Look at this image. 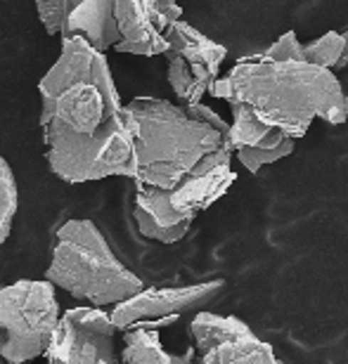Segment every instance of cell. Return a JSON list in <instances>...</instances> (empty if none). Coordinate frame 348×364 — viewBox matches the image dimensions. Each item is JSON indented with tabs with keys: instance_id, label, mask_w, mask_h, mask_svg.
<instances>
[{
	"instance_id": "cell-1",
	"label": "cell",
	"mask_w": 348,
	"mask_h": 364,
	"mask_svg": "<svg viewBox=\"0 0 348 364\" xmlns=\"http://www.w3.org/2000/svg\"><path fill=\"white\" fill-rule=\"evenodd\" d=\"M38 92L46 159L57 178L78 185L135 176L133 121L102 53L83 38L62 41Z\"/></svg>"
},
{
	"instance_id": "cell-2",
	"label": "cell",
	"mask_w": 348,
	"mask_h": 364,
	"mask_svg": "<svg viewBox=\"0 0 348 364\" xmlns=\"http://www.w3.org/2000/svg\"><path fill=\"white\" fill-rule=\"evenodd\" d=\"M209 95L216 100L242 102L270 128L299 140L315 119L342 126L348 121V95L334 71L308 62H270L249 55L223 78H216Z\"/></svg>"
},
{
	"instance_id": "cell-3",
	"label": "cell",
	"mask_w": 348,
	"mask_h": 364,
	"mask_svg": "<svg viewBox=\"0 0 348 364\" xmlns=\"http://www.w3.org/2000/svg\"><path fill=\"white\" fill-rule=\"evenodd\" d=\"M126 112L133 121L135 185L176 189L187 178L232 161L228 137L194 121L185 107L159 97H135Z\"/></svg>"
},
{
	"instance_id": "cell-4",
	"label": "cell",
	"mask_w": 348,
	"mask_h": 364,
	"mask_svg": "<svg viewBox=\"0 0 348 364\" xmlns=\"http://www.w3.org/2000/svg\"><path fill=\"white\" fill-rule=\"evenodd\" d=\"M46 282L93 303V308L119 305L144 289L140 277L114 256L97 225L81 218L57 230Z\"/></svg>"
},
{
	"instance_id": "cell-5",
	"label": "cell",
	"mask_w": 348,
	"mask_h": 364,
	"mask_svg": "<svg viewBox=\"0 0 348 364\" xmlns=\"http://www.w3.org/2000/svg\"><path fill=\"white\" fill-rule=\"evenodd\" d=\"M166 21L154 0H67L62 41L83 38L93 50L154 57L166 50Z\"/></svg>"
},
{
	"instance_id": "cell-6",
	"label": "cell",
	"mask_w": 348,
	"mask_h": 364,
	"mask_svg": "<svg viewBox=\"0 0 348 364\" xmlns=\"http://www.w3.org/2000/svg\"><path fill=\"white\" fill-rule=\"evenodd\" d=\"M60 317V303L50 282L21 279L0 287V329L5 331L0 362L28 364L46 355Z\"/></svg>"
},
{
	"instance_id": "cell-7",
	"label": "cell",
	"mask_w": 348,
	"mask_h": 364,
	"mask_svg": "<svg viewBox=\"0 0 348 364\" xmlns=\"http://www.w3.org/2000/svg\"><path fill=\"white\" fill-rule=\"evenodd\" d=\"M166 38V78L183 105H194L211 90L228 50L221 43L197 31L187 21H171L164 31Z\"/></svg>"
},
{
	"instance_id": "cell-8",
	"label": "cell",
	"mask_w": 348,
	"mask_h": 364,
	"mask_svg": "<svg viewBox=\"0 0 348 364\" xmlns=\"http://www.w3.org/2000/svg\"><path fill=\"white\" fill-rule=\"evenodd\" d=\"M114 336L116 326L102 308L67 310L48 343V364H121Z\"/></svg>"
},
{
	"instance_id": "cell-9",
	"label": "cell",
	"mask_w": 348,
	"mask_h": 364,
	"mask_svg": "<svg viewBox=\"0 0 348 364\" xmlns=\"http://www.w3.org/2000/svg\"><path fill=\"white\" fill-rule=\"evenodd\" d=\"M226 289V282H204L192 287H162V289H142L128 301L114 305L112 322L116 329H159L183 315V312L199 310L201 305L211 303L221 291Z\"/></svg>"
},
{
	"instance_id": "cell-10",
	"label": "cell",
	"mask_w": 348,
	"mask_h": 364,
	"mask_svg": "<svg viewBox=\"0 0 348 364\" xmlns=\"http://www.w3.org/2000/svg\"><path fill=\"white\" fill-rule=\"evenodd\" d=\"M135 225L144 239L159 244H178L192 228V220H183L173 213L169 189L135 185Z\"/></svg>"
},
{
	"instance_id": "cell-11",
	"label": "cell",
	"mask_w": 348,
	"mask_h": 364,
	"mask_svg": "<svg viewBox=\"0 0 348 364\" xmlns=\"http://www.w3.org/2000/svg\"><path fill=\"white\" fill-rule=\"evenodd\" d=\"M235 178L237 176L232 171V161H226L206 173L187 178L176 189H169V203L173 213L183 218V220H194L201 210L213 206L228 192Z\"/></svg>"
},
{
	"instance_id": "cell-12",
	"label": "cell",
	"mask_w": 348,
	"mask_h": 364,
	"mask_svg": "<svg viewBox=\"0 0 348 364\" xmlns=\"http://www.w3.org/2000/svg\"><path fill=\"white\" fill-rule=\"evenodd\" d=\"M232 112V123H230V147L235 151L237 147H258V149H270L280 147L282 142L292 140L285 137L280 130L270 128L268 123H263L249 107L242 102H232L230 105Z\"/></svg>"
},
{
	"instance_id": "cell-13",
	"label": "cell",
	"mask_w": 348,
	"mask_h": 364,
	"mask_svg": "<svg viewBox=\"0 0 348 364\" xmlns=\"http://www.w3.org/2000/svg\"><path fill=\"white\" fill-rule=\"evenodd\" d=\"M194 364H280L273 348L263 343L256 333L226 341V343L211 348L204 355H197Z\"/></svg>"
},
{
	"instance_id": "cell-14",
	"label": "cell",
	"mask_w": 348,
	"mask_h": 364,
	"mask_svg": "<svg viewBox=\"0 0 348 364\" xmlns=\"http://www.w3.org/2000/svg\"><path fill=\"white\" fill-rule=\"evenodd\" d=\"M251 333L242 319L237 317H223V315H211V312H199L197 317L190 322V336L194 341V350L197 355H204L211 348L226 343V341L239 338Z\"/></svg>"
},
{
	"instance_id": "cell-15",
	"label": "cell",
	"mask_w": 348,
	"mask_h": 364,
	"mask_svg": "<svg viewBox=\"0 0 348 364\" xmlns=\"http://www.w3.org/2000/svg\"><path fill=\"white\" fill-rule=\"evenodd\" d=\"M121 364H171V355L164 350L154 329L135 326L123 333Z\"/></svg>"
},
{
	"instance_id": "cell-16",
	"label": "cell",
	"mask_w": 348,
	"mask_h": 364,
	"mask_svg": "<svg viewBox=\"0 0 348 364\" xmlns=\"http://www.w3.org/2000/svg\"><path fill=\"white\" fill-rule=\"evenodd\" d=\"M344 53V33L339 31H327L320 38H315L313 43L303 46V62L313 64V67L329 69L334 71L339 60Z\"/></svg>"
},
{
	"instance_id": "cell-17",
	"label": "cell",
	"mask_w": 348,
	"mask_h": 364,
	"mask_svg": "<svg viewBox=\"0 0 348 364\" xmlns=\"http://www.w3.org/2000/svg\"><path fill=\"white\" fill-rule=\"evenodd\" d=\"M14 213H17V182H14L10 164L0 154V249L10 237Z\"/></svg>"
},
{
	"instance_id": "cell-18",
	"label": "cell",
	"mask_w": 348,
	"mask_h": 364,
	"mask_svg": "<svg viewBox=\"0 0 348 364\" xmlns=\"http://www.w3.org/2000/svg\"><path fill=\"white\" fill-rule=\"evenodd\" d=\"M296 140H287L282 142L280 147H270V149H258V147H237L232 154H237L239 164L244 166L246 171L258 173L263 166L268 164H278L280 159H287L294 151Z\"/></svg>"
},
{
	"instance_id": "cell-19",
	"label": "cell",
	"mask_w": 348,
	"mask_h": 364,
	"mask_svg": "<svg viewBox=\"0 0 348 364\" xmlns=\"http://www.w3.org/2000/svg\"><path fill=\"white\" fill-rule=\"evenodd\" d=\"M260 55L270 62H303V43L296 38L294 31H287Z\"/></svg>"
},
{
	"instance_id": "cell-20",
	"label": "cell",
	"mask_w": 348,
	"mask_h": 364,
	"mask_svg": "<svg viewBox=\"0 0 348 364\" xmlns=\"http://www.w3.org/2000/svg\"><path fill=\"white\" fill-rule=\"evenodd\" d=\"M36 12L48 36L62 33L64 14H67V0H36Z\"/></svg>"
},
{
	"instance_id": "cell-21",
	"label": "cell",
	"mask_w": 348,
	"mask_h": 364,
	"mask_svg": "<svg viewBox=\"0 0 348 364\" xmlns=\"http://www.w3.org/2000/svg\"><path fill=\"white\" fill-rule=\"evenodd\" d=\"M154 5H157V12L162 14V19L166 21V26H169L171 21L183 19V7L178 5V0H154Z\"/></svg>"
},
{
	"instance_id": "cell-22",
	"label": "cell",
	"mask_w": 348,
	"mask_h": 364,
	"mask_svg": "<svg viewBox=\"0 0 348 364\" xmlns=\"http://www.w3.org/2000/svg\"><path fill=\"white\" fill-rule=\"evenodd\" d=\"M194 360H197V350L194 348H190L185 355H171V364H194Z\"/></svg>"
},
{
	"instance_id": "cell-23",
	"label": "cell",
	"mask_w": 348,
	"mask_h": 364,
	"mask_svg": "<svg viewBox=\"0 0 348 364\" xmlns=\"http://www.w3.org/2000/svg\"><path fill=\"white\" fill-rule=\"evenodd\" d=\"M337 69H348V28L344 31V53H342V60H339Z\"/></svg>"
},
{
	"instance_id": "cell-24",
	"label": "cell",
	"mask_w": 348,
	"mask_h": 364,
	"mask_svg": "<svg viewBox=\"0 0 348 364\" xmlns=\"http://www.w3.org/2000/svg\"><path fill=\"white\" fill-rule=\"evenodd\" d=\"M3 343H5V331L0 329V350H3Z\"/></svg>"
}]
</instances>
